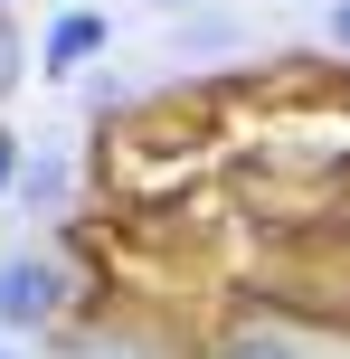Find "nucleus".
I'll return each instance as SVG.
<instances>
[{
    "instance_id": "nucleus-1",
    "label": "nucleus",
    "mask_w": 350,
    "mask_h": 359,
    "mask_svg": "<svg viewBox=\"0 0 350 359\" xmlns=\"http://www.w3.org/2000/svg\"><path fill=\"white\" fill-rule=\"evenodd\" d=\"M76 322V265L67 246H29L19 236L0 255V341H57Z\"/></svg>"
},
{
    "instance_id": "nucleus-2",
    "label": "nucleus",
    "mask_w": 350,
    "mask_h": 359,
    "mask_svg": "<svg viewBox=\"0 0 350 359\" xmlns=\"http://www.w3.org/2000/svg\"><path fill=\"white\" fill-rule=\"evenodd\" d=\"M95 57H114V19L105 10H57L38 38V76H95Z\"/></svg>"
},
{
    "instance_id": "nucleus-3",
    "label": "nucleus",
    "mask_w": 350,
    "mask_h": 359,
    "mask_svg": "<svg viewBox=\"0 0 350 359\" xmlns=\"http://www.w3.org/2000/svg\"><path fill=\"white\" fill-rule=\"evenodd\" d=\"M10 208L29 217V227H57V217L76 208V161L57 142H38L29 161H19V189H10Z\"/></svg>"
},
{
    "instance_id": "nucleus-4",
    "label": "nucleus",
    "mask_w": 350,
    "mask_h": 359,
    "mask_svg": "<svg viewBox=\"0 0 350 359\" xmlns=\"http://www.w3.org/2000/svg\"><path fill=\"white\" fill-rule=\"evenodd\" d=\"M57 359H161L142 322H123V312H105V322H67L57 331Z\"/></svg>"
},
{
    "instance_id": "nucleus-5",
    "label": "nucleus",
    "mask_w": 350,
    "mask_h": 359,
    "mask_svg": "<svg viewBox=\"0 0 350 359\" xmlns=\"http://www.w3.org/2000/svg\"><path fill=\"white\" fill-rule=\"evenodd\" d=\"M208 359H303V341L275 331V322H227L218 341H208Z\"/></svg>"
},
{
    "instance_id": "nucleus-6",
    "label": "nucleus",
    "mask_w": 350,
    "mask_h": 359,
    "mask_svg": "<svg viewBox=\"0 0 350 359\" xmlns=\"http://www.w3.org/2000/svg\"><path fill=\"white\" fill-rule=\"evenodd\" d=\"M218 48H237V19L189 10V19H180V57H218Z\"/></svg>"
},
{
    "instance_id": "nucleus-7",
    "label": "nucleus",
    "mask_w": 350,
    "mask_h": 359,
    "mask_svg": "<svg viewBox=\"0 0 350 359\" xmlns=\"http://www.w3.org/2000/svg\"><path fill=\"white\" fill-rule=\"evenodd\" d=\"M19 76H29V38L19 19H0V95H19Z\"/></svg>"
},
{
    "instance_id": "nucleus-8",
    "label": "nucleus",
    "mask_w": 350,
    "mask_h": 359,
    "mask_svg": "<svg viewBox=\"0 0 350 359\" xmlns=\"http://www.w3.org/2000/svg\"><path fill=\"white\" fill-rule=\"evenodd\" d=\"M86 104H95V123H105V114H123V104H133V86H123L114 67H95V76H86Z\"/></svg>"
},
{
    "instance_id": "nucleus-9",
    "label": "nucleus",
    "mask_w": 350,
    "mask_h": 359,
    "mask_svg": "<svg viewBox=\"0 0 350 359\" xmlns=\"http://www.w3.org/2000/svg\"><path fill=\"white\" fill-rule=\"evenodd\" d=\"M19 161H29V142H19V133L0 123V217H10V189H19Z\"/></svg>"
},
{
    "instance_id": "nucleus-10",
    "label": "nucleus",
    "mask_w": 350,
    "mask_h": 359,
    "mask_svg": "<svg viewBox=\"0 0 350 359\" xmlns=\"http://www.w3.org/2000/svg\"><path fill=\"white\" fill-rule=\"evenodd\" d=\"M322 38H332V48L350 57V0H332V19H322Z\"/></svg>"
},
{
    "instance_id": "nucleus-11",
    "label": "nucleus",
    "mask_w": 350,
    "mask_h": 359,
    "mask_svg": "<svg viewBox=\"0 0 350 359\" xmlns=\"http://www.w3.org/2000/svg\"><path fill=\"white\" fill-rule=\"evenodd\" d=\"M152 10H180V19H189V10H199V0H152Z\"/></svg>"
},
{
    "instance_id": "nucleus-12",
    "label": "nucleus",
    "mask_w": 350,
    "mask_h": 359,
    "mask_svg": "<svg viewBox=\"0 0 350 359\" xmlns=\"http://www.w3.org/2000/svg\"><path fill=\"white\" fill-rule=\"evenodd\" d=\"M0 359H29V341H0Z\"/></svg>"
},
{
    "instance_id": "nucleus-13",
    "label": "nucleus",
    "mask_w": 350,
    "mask_h": 359,
    "mask_svg": "<svg viewBox=\"0 0 350 359\" xmlns=\"http://www.w3.org/2000/svg\"><path fill=\"white\" fill-rule=\"evenodd\" d=\"M0 19H10V0H0Z\"/></svg>"
}]
</instances>
